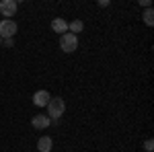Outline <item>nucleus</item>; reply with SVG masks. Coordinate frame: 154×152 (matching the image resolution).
Listing matches in <instances>:
<instances>
[{
	"mask_svg": "<svg viewBox=\"0 0 154 152\" xmlns=\"http://www.w3.org/2000/svg\"><path fill=\"white\" fill-rule=\"evenodd\" d=\"M45 109H48L45 115L51 119V123H54V121H60V117L66 113V101H64L62 97H51V101H49V105L45 107Z\"/></svg>",
	"mask_w": 154,
	"mask_h": 152,
	"instance_id": "nucleus-1",
	"label": "nucleus"
},
{
	"mask_svg": "<svg viewBox=\"0 0 154 152\" xmlns=\"http://www.w3.org/2000/svg\"><path fill=\"white\" fill-rule=\"evenodd\" d=\"M60 49L64 54H74L78 49V35L74 33H64L60 35Z\"/></svg>",
	"mask_w": 154,
	"mask_h": 152,
	"instance_id": "nucleus-2",
	"label": "nucleus"
},
{
	"mask_svg": "<svg viewBox=\"0 0 154 152\" xmlns=\"http://www.w3.org/2000/svg\"><path fill=\"white\" fill-rule=\"evenodd\" d=\"M17 31H19V25L12 19H2L0 21V39H14Z\"/></svg>",
	"mask_w": 154,
	"mask_h": 152,
	"instance_id": "nucleus-3",
	"label": "nucleus"
},
{
	"mask_svg": "<svg viewBox=\"0 0 154 152\" xmlns=\"http://www.w3.org/2000/svg\"><path fill=\"white\" fill-rule=\"evenodd\" d=\"M17 8H19V2L17 0H2L0 2V14L4 19H11L17 14Z\"/></svg>",
	"mask_w": 154,
	"mask_h": 152,
	"instance_id": "nucleus-4",
	"label": "nucleus"
},
{
	"mask_svg": "<svg viewBox=\"0 0 154 152\" xmlns=\"http://www.w3.org/2000/svg\"><path fill=\"white\" fill-rule=\"evenodd\" d=\"M49 101H51V95H49L45 88H41V91H37V93L33 95V105L39 107V109L48 107V105H49Z\"/></svg>",
	"mask_w": 154,
	"mask_h": 152,
	"instance_id": "nucleus-5",
	"label": "nucleus"
},
{
	"mask_svg": "<svg viewBox=\"0 0 154 152\" xmlns=\"http://www.w3.org/2000/svg\"><path fill=\"white\" fill-rule=\"evenodd\" d=\"M31 126H33L37 132H43V129H48L49 126H51V119H49L48 115H43V113H39V115H33Z\"/></svg>",
	"mask_w": 154,
	"mask_h": 152,
	"instance_id": "nucleus-6",
	"label": "nucleus"
},
{
	"mask_svg": "<svg viewBox=\"0 0 154 152\" xmlns=\"http://www.w3.org/2000/svg\"><path fill=\"white\" fill-rule=\"evenodd\" d=\"M51 31H54V33H60V35L68 33V21L62 19V17H56V19L51 21Z\"/></svg>",
	"mask_w": 154,
	"mask_h": 152,
	"instance_id": "nucleus-7",
	"label": "nucleus"
},
{
	"mask_svg": "<svg viewBox=\"0 0 154 152\" xmlns=\"http://www.w3.org/2000/svg\"><path fill=\"white\" fill-rule=\"evenodd\" d=\"M51 148H54V140L49 136H41L37 140V152H51Z\"/></svg>",
	"mask_w": 154,
	"mask_h": 152,
	"instance_id": "nucleus-8",
	"label": "nucleus"
},
{
	"mask_svg": "<svg viewBox=\"0 0 154 152\" xmlns=\"http://www.w3.org/2000/svg\"><path fill=\"white\" fill-rule=\"evenodd\" d=\"M84 31V23L80 19H74L68 23V33H74V35H78V33H82Z\"/></svg>",
	"mask_w": 154,
	"mask_h": 152,
	"instance_id": "nucleus-9",
	"label": "nucleus"
},
{
	"mask_svg": "<svg viewBox=\"0 0 154 152\" xmlns=\"http://www.w3.org/2000/svg\"><path fill=\"white\" fill-rule=\"evenodd\" d=\"M142 17H144V23L148 25V27H152V25H154V11H152V8H146Z\"/></svg>",
	"mask_w": 154,
	"mask_h": 152,
	"instance_id": "nucleus-10",
	"label": "nucleus"
},
{
	"mask_svg": "<svg viewBox=\"0 0 154 152\" xmlns=\"http://www.w3.org/2000/svg\"><path fill=\"white\" fill-rule=\"evenodd\" d=\"M144 150H146V152H152V150H154V142L150 140V138L144 142Z\"/></svg>",
	"mask_w": 154,
	"mask_h": 152,
	"instance_id": "nucleus-11",
	"label": "nucleus"
},
{
	"mask_svg": "<svg viewBox=\"0 0 154 152\" xmlns=\"http://www.w3.org/2000/svg\"><path fill=\"white\" fill-rule=\"evenodd\" d=\"M2 45L6 47V49H11V47L14 45V39H2Z\"/></svg>",
	"mask_w": 154,
	"mask_h": 152,
	"instance_id": "nucleus-12",
	"label": "nucleus"
},
{
	"mask_svg": "<svg viewBox=\"0 0 154 152\" xmlns=\"http://www.w3.org/2000/svg\"><path fill=\"white\" fill-rule=\"evenodd\" d=\"M138 4H140V6H144V8H152V2H150V0H140Z\"/></svg>",
	"mask_w": 154,
	"mask_h": 152,
	"instance_id": "nucleus-13",
	"label": "nucleus"
},
{
	"mask_svg": "<svg viewBox=\"0 0 154 152\" xmlns=\"http://www.w3.org/2000/svg\"><path fill=\"white\" fill-rule=\"evenodd\" d=\"M109 4H111V2H109V0H101V2H99V6H101V8H107V6H109Z\"/></svg>",
	"mask_w": 154,
	"mask_h": 152,
	"instance_id": "nucleus-14",
	"label": "nucleus"
},
{
	"mask_svg": "<svg viewBox=\"0 0 154 152\" xmlns=\"http://www.w3.org/2000/svg\"><path fill=\"white\" fill-rule=\"evenodd\" d=\"M0 45H2V39H0Z\"/></svg>",
	"mask_w": 154,
	"mask_h": 152,
	"instance_id": "nucleus-15",
	"label": "nucleus"
}]
</instances>
